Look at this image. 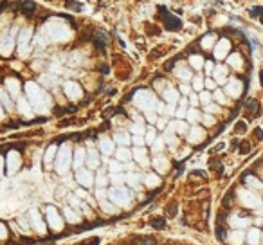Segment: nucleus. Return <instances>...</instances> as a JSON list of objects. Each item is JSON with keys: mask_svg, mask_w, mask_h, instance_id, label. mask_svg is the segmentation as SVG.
<instances>
[{"mask_svg": "<svg viewBox=\"0 0 263 245\" xmlns=\"http://www.w3.org/2000/svg\"><path fill=\"white\" fill-rule=\"evenodd\" d=\"M159 11H161V18H162V22H164V27H166L168 31H180V29H182V20H180V18L169 15L164 6H161Z\"/></svg>", "mask_w": 263, "mask_h": 245, "instance_id": "obj_1", "label": "nucleus"}, {"mask_svg": "<svg viewBox=\"0 0 263 245\" xmlns=\"http://www.w3.org/2000/svg\"><path fill=\"white\" fill-rule=\"evenodd\" d=\"M92 41H94V45L99 51H105L106 49V43H108V34L105 31H94L92 33Z\"/></svg>", "mask_w": 263, "mask_h": 245, "instance_id": "obj_2", "label": "nucleus"}, {"mask_svg": "<svg viewBox=\"0 0 263 245\" xmlns=\"http://www.w3.org/2000/svg\"><path fill=\"white\" fill-rule=\"evenodd\" d=\"M16 7L20 9V13H22V15H25V16H33V15H34V11H36V4H34V2H31V0H24V2H20Z\"/></svg>", "mask_w": 263, "mask_h": 245, "instance_id": "obj_3", "label": "nucleus"}, {"mask_svg": "<svg viewBox=\"0 0 263 245\" xmlns=\"http://www.w3.org/2000/svg\"><path fill=\"white\" fill-rule=\"evenodd\" d=\"M245 110H247V116H249V117H256V116H259V112H261L259 103H258L256 99H249V101L245 103Z\"/></svg>", "mask_w": 263, "mask_h": 245, "instance_id": "obj_4", "label": "nucleus"}, {"mask_svg": "<svg viewBox=\"0 0 263 245\" xmlns=\"http://www.w3.org/2000/svg\"><path fill=\"white\" fill-rule=\"evenodd\" d=\"M232 200H234V189H231V191L225 193V196H224V200H222L224 209H229V207L232 206Z\"/></svg>", "mask_w": 263, "mask_h": 245, "instance_id": "obj_5", "label": "nucleus"}, {"mask_svg": "<svg viewBox=\"0 0 263 245\" xmlns=\"http://www.w3.org/2000/svg\"><path fill=\"white\" fill-rule=\"evenodd\" d=\"M150 225L153 227V229H164V225H166V218H153L151 222H150Z\"/></svg>", "mask_w": 263, "mask_h": 245, "instance_id": "obj_6", "label": "nucleus"}, {"mask_svg": "<svg viewBox=\"0 0 263 245\" xmlns=\"http://www.w3.org/2000/svg\"><path fill=\"white\" fill-rule=\"evenodd\" d=\"M251 16H252V18L263 20V6H254V7L251 9Z\"/></svg>", "mask_w": 263, "mask_h": 245, "instance_id": "obj_7", "label": "nucleus"}, {"mask_svg": "<svg viewBox=\"0 0 263 245\" xmlns=\"http://www.w3.org/2000/svg\"><path fill=\"white\" fill-rule=\"evenodd\" d=\"M177 211H179V204H177V202H171V204L166 207V214H168V216H175V214H177Z\"/></svg>", "mask_w": 263, "mask_h": 245, "instance_id": "obj_8", "label": "nucleus"}, {"mask_svg": "<svg viewBox=\"0 0 263 245\" xmlns=\"http://www.w3.org/2000/svg\"><path fill=\"white\" fill-rule=\"evenodd\" d=\"M225 236H227L225 227H224V225H216V238L220 240V241H224V240H225Z\"/></svg>", "mask_w": 263, "mask_h": 245, "instance_id": "obj_9", "label": "nucleus"}, {"mask_svg": "<svg viewBox=\"0 0 263 245\" xmlns=\"http://www.w3.org/2000/svg\"><path fill=\"white\" fill-rule=\"evenodd\" d=\"M65 7H67V9H72V11H81V9H83V6H81L79 2H67V4H65Z\"/></svg>", "mask_w": 263, "mask_h": 245, "instance_id": "obj_10", "label": "nucleus"}, {"mask_svg": "<svg viewBox=\"0 0 263 245\" xmlns=\"http://www.w3.org/2000/svg\"><path fill=\"white\" fill-rule=\"evenodd\" d=\"M211 168L213 169H218V175H222V171H224V168H222V164H220V161H211Z\"/></svg>", "mask_w": 263, "mask_h": 245, "instance_id": "obj_11", "label": "nucleus"}, {"mask_svg": "<svg viewBox=\"0 0 263 245\" xmlns=\"http://www.w3.org/2000/svg\"><path fill=\"white\" fill-rule=\"evenodd\" d=\"M20 243H22V245H34L36 240H34V238H27V236H22V238H20Z\"/></svg>", "mask_w": 263, "mask_h": 245, "instance_id": "obj_12", "label": "nucleus"}, {"mask_svg": "<svg viewBox=\"0 0 263 245\" xmlns=\"http://www.w3.org/2000/svg\"><path fill=\"white\" fill-rule=\"evenodd\" d=\"M177 60H179V56H175L173 60H169V61H166V63H164V69H166V71H171V69H173V67H175V63H177Z\"/></svg>", "mask_w": 263, "mask_h": 245, "instance_id": "obj_13", "label": "nucleus"}, {"mask_svg": "<svg viewBox=\"0 0 263 245\" xmlns=\"http://www.w3.org/2000/svg\"><path fill=\"white\" fill-rule=\"evenodd\" d=\"M225 218H227V213H225V209H222L220 213H218V225H224Z\"/></svg>", "mask_w": 263, "mask_h": 245, "instance_id": "obj_14", "label": "nucleus"}, {"mask_svg": "<svg viewBox=\"0 0 263 245\" xmlns=\"http://www.w3.org/2000/svg\"><path fill=\"white\" fill-rule=\"evenodd\" d=\"M79 245H99V238H97V236H92L90 240H86V241H83V243H79Z\"/></svg>", "mask_w": 263, "mask_h": 245, "instance_id": "obj_15", "label": "nucleus"}, {"mask_svg": "<svg viewBox=\"0 0 263 245\" xmlns=\"http://www.w3.org/2000/svg\"><path fill=\"white\" fill-rule=\"evenodd\" d=\"M251 151V146H249V142H242V146H240V153H249Z\"/></svg>", "mask_w": 263, "mask_h": 245, "instance_id": "obj_16", "label": "nucleus"}, {"mask_svg": "<svg viewBox=\"0 0 263 245\" xmlns=\"http://www.w3.org/2000/svg\"><path fill=\"white\" fill-rule=\"evenodd\" d=\"M67 139H70V133H69V135H60V137H56V139H54V144H61L63 141H67Z\"/></svg>", "mask_w": 263, "mask_h": 245, "instance_id": "obj_17", "label": "nucleus"}, {"mask_svg": "<svg viewBox=\"0 0 263 245\" xmlns=\"http://www.w3.org/2000/svg\"><path fill=\"white\" fill-rule=\"evenodd\" d=\"M173 166H175V168H177V173H175V175H177V177H179V175L182 173V169H184V162H173Z\"/></svg>", "mask_w": 263, "mask_h": 245, "instance_id": "obj_18", "label": "nucleus"}, {"mask_svg": "<svg viewBox=\"0 0 263 245\" xmlns=\"http://www.w3.org/2000/svg\"><path fill=\"white\" fill-rule=\"evenodd\" d=\"M245 132V123H238L236 124V133H243Z\"/></svg>", "mask_w": 263, "mask_h": 245, "instance_id": "obj_19", "label": "nucleus"}, {"mask_svg": "<svg viewBox=\"0 0 263 245\" xmlns=\"http://www.w3.org/2000/svg\"><path fill=\"white\" fill-rule=\"evenodd\" d=\"M52 112H54L56 116H63V114H67V108H58V106H56Z\"/></svg>", "mask_w": 263, "mask_h": 245, "instance_id": "obj_20", "label": "nucleus"}, {"mask_svg": "<svg viewBox=\"0 0 263 245\" xmlns=\"http://www.w3.org/2000/svg\"><path fill=\"white\" fill-rule=\"evenodd\" d=\"M9 148H18V150H20V151H22V150H24V144H22V142H15V144H11V146H9ZM9 148H7V150H9ZM7 150H4V153H6V151H7Z\"/></svg>", "mask_w": 263, "mask_h": 245, "instance_id": "obj_21", "label": "nucleus"}, {"mask_svg": "<svg viewBox=\"0 0 263 245\" xmlns=\"http://www.w3.org/2000/svg\"><path fill=\"white\" fill-rule=\"evenodd\" d=\"M99 71H101V74H105V76H106V74H108V71H110V67H108V65H101V67H99Z\"/></svg>", "mask_w": 263, "mask_h": 245, "instance_id": "obj_22", "label": "nucleus"}, {"mask_svg": "<svg viewBox=\"0 0 263 245\" xmlns=\"http://www.w3.org/2000/svg\"><path fill=\"white\" fill-rule=\"evenodd\" d=\"M238 144H240L238 141H232V142H231V148H232V150H236V148H238Z\"/></svg>", "mask_w": 263, "mask_h": 245, "instance_id": "obj_23", "label": "nucleus"}, {"mask_svg": "<svg viewBox=\"0 0 263 245\" xmlns=\"http://www.w3.org/2000/svg\"><path fill=\"white\" fill-rule=\"evenodd\" d=\"M114 92H116V88H108V90H106V94H108V96H112Z\"/></svg>", "mask_w": 263, "mask_h": 245, "instance_id": "obj_24", "label": "nucleus"}, {"mask_svg": "<svg viewBox=\"0 0 263 245\" xmlns=\"http://www.w3.org/2000/svg\"><path fill=\"white\" fill-rule=\"evenodd\" d=\"M128 245H132V243H128Z\"/></svg>", "mask_w": 263, "mask_h": 245, "instance_id": "obj_25", "label": "nucleus"}]
</instances>
